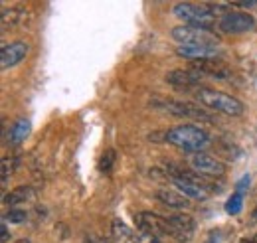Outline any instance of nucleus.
Returning <instances> with one entry per match:
<instances>
[{"mask_svg": "<svg viewBox=\"0 0 257 243\" xmlns=\"http://www.w3.org/2000/svg\"><path fill=\"white\" fill-rule=\"evenodd\" d=\"M176 54L180 58H186V60L190 61L210 60V58H216L218 48H210V46H178Z\"/></svg>", "mask_w": 257, "mask_h": 243, "instance_id": "nucleus-14", "label": "nucleus"}, {"mask_svg": "<svg viewBox=\"0 0 257 243\" xmlns=\"http://www.w3.org/2000/svg\"><path fill=\"white\" fill-rule=\"evenodd\" d=\"M166 221L170 225V237H174L180 243L192 239V233L196 229V219L190 213H176V215H170Z\"/></svg>", "mask_w": 257, "mask_h": 243, "instance_id": "nucleus-8", "label": "nucleus"}, {"mask_svg": "<svg viewBox=\"0 0 257 243\" xmlns=\"http://www.w3.org/2000/svg\"><path fill=\"white\" fill-rule=\"evenodd\" d=\"M192 69L198 71L200 75H210V77H216V79H227L231 75L229 65L225 61L218 60V58L192 61Z\"/></svg>", "mask_w": 257, "mask_h": 243, "instance_id": "nucleus-10", "label": "nucleus"}, {"mask_svg": "<svg viewBox=\"0 0 257 243\" xmlns=\"http://www.w3.org/2000/svg\"><path fill=\"white\" fill-rule=\"evenodd\" d=\"M241 208H243V196L241 194H231L229 196V200L225 202V212L229 213V215H237V213L241 212Z\"/></svg>", "mask_w": 257, "mask_h": 243, "instance_id": "nucleus-19", "label": "nucleus"}, {"mask_svg": "<svg viewBox=\"0 0 257 243\" xmlns=\"http://www.w3.org/2000/svg\"><path fill=\"white\" fill-rule=\"evenodd\" d=\"M0 18H2V28L8 30V28H14V26L24 22V12L16 10V8H10V10H2Z\"/></svg>", "mask_w": 257, "mask_h": 243, "instance_id": "nucleus-17", "label": "nucleus"}, {"mask_svg": "<svg viewBox=\"0 0 257 243\" xmlns=\"http://www.w3.org/2000/svg\"><path fill=\"white\" fill-rule=\"evenodd\" d=\"M26 217H28L26 210H20V208H10V212L6 213V219L10 223H22V221H26Z\"/></svg>", "mask_w": 257, "mask_h": 243, "instance_id": "nucleus-21", "label": "nucleus"}, {"mask_svg": "<svg viewBox=\"0 0 257 243\" xmlns=\"http://www.w3.org/2000/svg\"><path fill=\"white\" fill-rule=\"evenodd\" d=\"M115 160H117V152L113 149H107V151L101 154L99 158V172L101 174H111L113 172V166H115Z\"/></svg>", "mask_w": 257, "mask_h": 243, "instance_id": "nucleus-18", "label": "nucleus"}, {"mask_svg": "<svg viewBox=\"0 0 257 243\" xmlns=\"http://www.w3.org/2000/svg\"><path fill=\"white\" fill-rule=\"evenodd\" d=\"M206 243H222V231L220 229H212L206 237Z\"/></svg>", "mask_w": 257, "mask_h": 243, "instance_id": "nucleus-24", "label": "nucleus"}, {"mask_svg": "<svg viewBox=\"0 0 257 243\" xmlns=\"http://www.w3.org/2000/svg\"><path fill=\"white\" fill-rule=\"evenodd\" d=\"M30 196H32V190H30V186H18V188H14L12 192H8V194L4 196V204L14 208V206H18V204L26 202Z\"/></svg>", "mask_w": 257, "mask_h": 243, "instance_id": "nucleus-15", "label": "nucleus"}, {"mask_svg": "<svg viewBox=\"0 0 257 243\" xmlns=\"http://www.w3.org/2000/svg\"><path fill=\"white\" fill-rule=\"evenodd\" d=\"M170 145L178 147V149H184V151L190 152H200L204 147L210 145V137L204 129L196 127V125H178L170 131H166V137H164Z\"/></svg>", "mask_w": 257, "mask_h": 243, "instance_id": "nucleus-1", "label": "nucleus"}, {"mask_svg": "<svg viewBox=\"0 0 257 243\" xmlns=\"http://www.w3.org/2000/svg\"><path fill=\"white\" fill-rule=\"evenodd\" d=\"M172 38L180 44V46H210V48H218V38L210 30L204 28H196V26H176L172 30Z\"/></svg>", "mask_w": 257, "mask_h": 243, "instance_id": "nucleus-5", "label": "nucleus"}, {"mask_svg": "<svg viewBox=\"0 0 257 243\" xmlns=\"http://www.w3.org/2000/svg\"><path fill=\"white\" fill-rule=\"evenodd\" d=\"M135 225H137L139 231L153 233V235H157V237H161V235H170V225H168V221L153 212H141L139 215H135Z\"/></svg>", "mask_w": 257, "mask_h": 243, "instance_id": "nucleus-7", "label": "nucleus"}, {"mask_svg": "<svg viewBox=\"0 0 257 243\" xmlns=\"http://www.w3.org/2000/svg\"><path fill=\"white\" fill-rule=\"evenodd\" d=\"M247 188H249V176H243L239 182L235 184V192H237V194H241V196H243V192H245Z\"/></svg>", "mask_w": 257, "mask_h": 243, "instance_id": "nucleus-25", "label": "nucleus"}, {"mask_svg": "<svg viewBox=\"0 0 257 243\" xmlns=\"http://www.w3.org/2000/svg\"><path fill=\"white\" fill-rule=\"evenodd\" d=\"M218 26L225 34H243L255 28V18L245 12H225Z\"/></svg>", "mask_w": 257, "mask_h": 243, "instance_id": "nucleus-6", "label": "nucleus"}, {"mask_svg": "<svg viewBox=\"0 0 257 243\" xmlns=\"http://www.w3.org/2000/svg\"><path fill=\"white\" fill-rule=\"evenodd\" d=\"M16 243H30L28 239H20V241H16Z\"/></svg>", "mask_w": 257, "mask_h": 243, "instance_id": "nucleus-28", "label": "nucleus"}, {"mask_svg": "<svg viewBox=\"0 0 257 243\" xmlns=\"http://www.w3.org/2000/svg\"><path fill=\"white\" fill-rule=\"evenodd\" d=\"M200 77L202 75L194 69H172L166 73V83L174 87H192V85H198Z\"/></svg>", "mask_w": 257, "mask_h": 243, "instance_id": "nucleus-12", "label": "nucleus"}, {"mask_svg": "<svg viewBox=\"0 0 257 243\" xmlns=\"http://www.w3.org/2000/svg\"><path fill=\"white\" fill-rule=\"evenodd\" d=\"M0 233H2V235H0V241H2V243L8 241V227H6V223H2V227H0Z\"/></svg>", "mask_w": 257, "mask_h": 243, "instance_id": "nucleus-26", "label": "nucleus"}, {"mask_svg": "<svg viewBox=\"0 0 257 243\" xmlns=\"http://www.w3.org/2000/svg\"><path fill=\"white\" fill-rule=\"evenodd\" d=\"M28 50H30V46L26 42H12L10 46H2V52H0L2 69H8V67L18 65L20 61L26 58Z\"/></svg>", "mask_w": 257, "mask_h": 243, "instance_id": "nucleus-11", "label": "nucleus"}, {"mask_svg": "<svg viewBox=\"0 0 257 243\" xmlns=\"http://www.w3.org/2000/svg\"><path fill=\"white\" fill-rule=\"evenodd\" d=\"M190 162H192L194 170L202 176H224L225 172L224 162H220L218 158H214L210 154H204V152H194Z\"/></svg>", "mask_w": 257, "mask_h": 243, "instance_id": "nucleus-9", "label": "nucleus"}, {"mask_svg": "<svg viewBox=\"0 0 257 243\" xmlns=\"http://www.w3.org/2000/svg\"><path fill=\"white\" fill-rule=\"evenodd\" d=\"M131 241L133 243H161V239L157 237V235H153V233H145V231H135V233H131Z\"/></svg>", "mask_w": 257, "mask_h": 243, "instance_id": "nucleus-20", "label": "nucleus"}, {"mask_svg": "<svg viewBox=\"0 0 257 243\" xmlns=\"http://www.w3.org/2000/svg\"><path fill=\"white\" fill-rule=\"evenodd\" d=\"M172 12L178 18H182L184 22H188V26L210 30L216 24V16L208 6H198V4H192V2H178V4H174Z\"/></svg>", "mask_w": 257, "mask_h": 243, "instance_id": "nucleus-3", "label": "nucleus"}, {"mask_svg": "<svg viewBox=\"0 0 257 243\" xmlns=\"http://www.w3.org/2000/svg\"><path fill=\"white\" fill-rule=\"evenodd\" d=\"M28 135H30V121L28 119H18L10 129V143L20 145Z\"/></svg>", "mask_w": 257, "mask_h": 243, "instance_id": "nucleus-16", "label": "nucleus"}, {"mask_svg": "<svg viewBox=\"0 0 257 243\" xmlns=\"http://www.w3.org/2000/svg\"><path fill=\"white\" fill-rule=\"evenodd\" d=\"M85 243H95V237H93V235H89V237H85Z\"/></svg>", "mask_w": 257, "mask_h": 243, "instance_id": "nucleus-27", "label": "nucleus"}, {"mask_svg": "<svg viewBox=\"0 0 257 243\" xmlns=\"http://www.w3.org/2000/svg\"><path fill=\"white\" fill-rule=\"evenodd\" d=\"M151 105L157 107V109H164L166 113L174 115V117H190V119H202V121L212 123L214 119L200 107H194L190 103H182V101H176V99H162V97H155L151 99Z\"/></svg>", "mask_w": 257, "mask_h": 243, "instance_id": "nucleus-4", "label": "nucleus"}, {"mask_svg": "<svg viewBox=\"0 0 257 243\" xmlns=\"http://www.w3.org/2000/svg\"><path fill=\"white\" fill-rule=\"evenodd\" d=\"M113 233H117V235H128L131 237V229H128L121 219H113Z\"/></svg>", "mask_w": 257, "mask_h": 243, "instance_id": "nucleus-22", "label": "nucleus"}, {"mask_svg": "<svg viewBox=\"0 0 257 243\" xmlns=\"http://www.w3.org/2000/svg\"><path fill=\"white\" fill-rule=\"evenodd\" d=\"M157 200L168 206V208H174V210H186L190 206V198H186L184 194L176 192V190H168V188H162V190H157L155 192Z\"/></svg>", "mask_w": 257, "mask_h": 243, "instance_id": "nucleus-13", "label": "nucleus"}, {"mask_svg": "<svg viewBox=\"0 0 257 243\" xmlns=\"http://www.w3.org/2000/svg\"><path fill=\"white\" fill-rule=\"evenodd\" d=\"M10 168H12V164L8 162V158H4V160H2V184L8 182V176H10V172H12Z\"/></svg>", "mask_w": 257, "mask_h": 243, "instance_id": "nucleus-23", "label": "nucleus"}, {"mask_svg": "<svg viewBox=\"0 0 257 243\" xmlns=\"http://www.w3.org/2000/svg\"><path fill=\"white\" fill-rule=\"evenodd\" d=\"M196 97L204 107H208L216 113L227 115V117H239V115H243V109H245L239 99H235L224 91L210 89V87H200L196 91Z\"/></svg>", "mask_w": 257, "mask_h": 243, "instance_id": "nucleus-2", "label": "nucleus"}]
</instances>
